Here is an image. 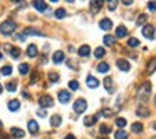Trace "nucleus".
Returning a JSON list of instances; mask_svg holds the SVG:
<instances>
[{"label": "nucleus", "mask_w": 156, "mask_h": 139, "mask_svg": "<svg viewBox=\"0 0 156 139\" xmlns=\"http://www.w3.org/2000/svg\"><path fill=\"white\" fill-rule=\"evenodd\" d=\"M149 94H151V84H149V82H143V84L139 86L138 92H136V97H138V101H141V102H146Z\"/></svg>", "instance_id": "obj_1"}, {"label": "nucleus", "mask_w": 156, "mask_h": 139, "mask_svg": "<svg viewBox=\"0 0 156 139\" xmlns=\"http://www.w3.org/2000/svg\"><path fill=\"white\" fill-rule=\"evenodd\" d=\"M15 29H17V24L14 22V20H4V22L0 24V32L4 34V35H10V34L15 32Z\"/></svg>", "instance_id": "obj_2"}, {"label": "nucleus", "mask_w": 156, "mask_h": 139, "mask_svg": "<svg viewBox=\"0 0 156 139\" xmlns=\"http://www.w3.org/2000/svg\"><path fill=\"white\" fill-rule=\"evenodd\" d=\"M87 109V102H86V99H82V97H79L74 102V112L76 114H82L84 111Z\"/></svg>", "instance_id": "obj_3"}, {"label": "nucleus", "mask_w": 156, "mask_h": 139, "mask_svg": "<svg viewBox=\"0 0 156 139\" xmlns=\"http://www.w3.org/2000/svg\"><path fill=\"white\" fill-rule=\"evenodd\" d=\"M143 35H144L146 39H149V40H153V39H154V27L146 24V25L143 27Z\"/></svg>", "instance_id": "obj_4"}, {"label": "nucleus", "mask_w": 156, "mask_h": 139, "mask_svg": "<svg viewBox=\"0 0 156 139\" xmlns=\"http://www.w3.org/2000/svg\"><path fill=\"white\" fill-rule=\"evenodd\" d=\"M57 97H59V102L67 104V102L71 101V92H69V91H59Z\"/></svg>", "instance_id": "obj_5"}, {"label": "nucleus", "mask_w": 156, "mask_h": 139, "mask_svg": "<svg viewBox=\"0 0 156 139\" xmlns=\"http://www.w3.org/2000/svg\"><path fill=\"white\" fill-rule=\"evenodd\" d=\"M52 102H54V101H52V97L51 95H42V97H39V106L42 107H49V106H52Z\"/></svg>", "instance_id": "obj_6"}, {"label": "nucleus", "mask_w": 156, "mask_h": 139, "mask_svg": "<svg viewBox=\"0 0 156 139\" xmlns=\"http://www.w3.org/2000/svg\"><path fill=\"white\" fill-rule=\"evenodd\" d=\"M116 66H118V69L123 70V72H128V70L131 69V64L128 62V60H124V59H118Z\"/></svg>", "instance_id": "obj_7"}, {"label": "nucleus", "mask_w": 156, "mask_h": 139, "mask_svg": "<svg viewBox=\"0 0 156 139\" xmlns=\"http://www.w3.org/2000/svg\"><path fill=\"white\" fill-rule=\"evenodd\" d=\"M34 8H37L39 12H44V10H47V2H42V0H35V2H32Z\"/></svg>", "instance_id": "obj_8"}, {"label": "nucleus", "mask_w": 156, "mask_h": 139, "mask_svg": "<svg viewBox=\"0 0 156 139\" xmlns=\"http://www.w3.org/2000/svg\"><path fill=\"white\" fill-rule=\"evenodd\" d=\"M77 54H79V57H87V55L91 54V47L89 45H81L79 47V50H77Z\"/></svg>", "instance_id": "obj_9"}, {"label": "nucleus", "mask_w": 156, "mask_h": 139, "mask_svg": "<svg viewBox=\"0 0 156 139\" xmlns=\"http://www.w3.org/2000/svg\"><path fill=\"white\" fill-rule=\"evenodd\" d=\"M99 27H101L102 30H111L113 29V22H111L109 18H102L101 22H99Z\"/></svg>", "instance_id": "obj_10"}, {"label": "nucleus", "mask_w": 156, "mask_h": 139, "mask_svg": "<svg viewBox=\"0 0 156 139\" xmlns=\"http://www.w3.org/2000/svg\"><path fill=\"white\" fill-rule=\"evenodd\" d=\"M98 119H99V114H96V116H87V117H84V124H86V126H92V124L98 122Z\"/></svg>", "instance_id": "obj_11"}, {"label": "nucleus", "mask_w": 156, "mask_h": 139, "mask_svg": "<svg viewBox=\"0 0 156 139\" xmlns=\"http://www.w3.org/2000/svg\"><path fill=\"white\" fill-rule=\"evenodd\" d=\"M102 4H104V2H101V0H94V2H91V7H89V8H91L92 14H96L98 10H101Z\"/></svg>", "instance_id": "obj_12"}, {"label": "nucleus", "mask_w": 156, "mask_h": 139, "mask_svg": "<svg viewBox=\"0 0 156 139\" xmlns=\"http://www.w3.org/2000/svg\"><path fill=\"white\" fill-rule=\"evenodd\" d=\"M126 35H128V29H126L124 25H119V27L116 29V35H114V37H118V39H123V37H126Z\"/></svg>", "instance_id": "obj_13"}, {"label": "nucleus", "mask_w": 156, "mask_h": 139, "mask_svg": "<svg viewBox=\"0 0 156 139\" xmlns=\"http://www.w3.org/2000/svg\"><path fill=\"white\" fill-rule=\"evenodd\" d=\"M7 50H8V54H10L12 59H17L18 55H20V49L18 47H10V45H7Z\"/></svg>", "instance_id": "obj_14"}, {"label": "nucleus", "mask_w": 156, "mask_h": 139, "mask_svg": "<svg viewBox=\"0 0 156 139\" xmlns=\"http://www.w3.org/2000/svg\"><path fill=\"white\" fill-rule=\"evenodd\" d=\"M27 128H29V132H30V134H37V132H39V124H37L35 121H29Z\"/></svg>", "instance_id": "obj_15"}, {"label": "nucleus", "mask_w": 156, "mask_h": 139, "mask_svg": "<svg viewBox=\"0 0 156 139\" xmlns=\"http://www.w3.org/2000/svg\"><path fill=\"white\" fill-rule=\"evenodd\" d=\"M156 70V57H153L151 60L148 62V66H146V72L148 74H153Z\"/></svg>", "instance_id": "obj_16"}, {"label": "nucleus", "mask_w": 156, "mask_h": 139, "mask_svg": "<svg viewBox=\"0 0 156 139\" xmlns=\"http://www.w3.org/2000/svg\"><path fill=\"white\" fill-rule=\"evenodd\" d=\"M52 60H54L55 64H61L62 60H64V52H62V50L54 52V55H52Z\"/></svg>", "instance_id": "obj_17"}, {"label": "nucleus", "mask_w": 156, "mask_h": 139, "mask_svg": "<svg viewBox=\"0 0 156 139\" xmlns=\"http://www.w3.org/2000/svg\"><path fill=\"white\" fill-rule=\"evenodd\" d=\"M102 84H104V87H106V91H108V92H114V87H113V79H111V77H106Z\"/></svg>", "instance_id": "obj_18"}, {"label": "nucleus", "mask_w": 156, "mask_h": 139, "mask_svg": "<svg viewBox=\"0 0 156 139\" xmlns=\"http://www.w3.org/2000/svg\"><path fill=\"white\" fill-rule=\"evenodd\" d=\"M87 86H89L91 89H94V87H98V86H99V81L96 79L94 76H87Z\"/></svg>", "instance_id": "obj_19"}, {"label": "nucleus", "mask_w": 156, "mask_h": 139, "mask_svg": "<svg viewBox=\"0 0 156 139\" xmlns=\"http://www.w3.org/2000/svg\"><path fill=\"white\" fill-rule=\"evenodd\" d=\"M136 114H138L139 117H148L149 116V111H148V107H146V106H139L138 111H136Z\"/></svg>", "instance_id": "obj_20"}, {"label": "nucleus", "mask_w": 156, "mask_h": 139, "mask_svg": "<svg viewBox=\"0 0 156 139\" xmlns=\"http://www.w3.org/2000/svg\"><path fill=\"white\" fill-rule=\"evenodd\" d=\"M10 134L14 136V137H18V139H20V137H24V136H25V132L22 131V129H18V128H12V129H10Z\"/></svg>", "instance_id": "obj_21"}, {"label": "nucleus", "mask_w": 156, "mask_h": 139, "mask_svg": "<svg viewBox=\"0 0 156 139\" xmlns=\"http://www.w3.org/2000/svg\"><path fill=\"white\" fill-rule=\"evenodd\" d=\"M27 55L29 57H37V45L35 44H30L27 47Z\"/></svg>", "instance_id": "obj_22"}, {"label": "nucleus", "mask_w": 156, "mask_h": 139, "mask_svg": "<svg viewBox=\"0 0 156 139\" xmlns=\"http://www.w3.org/2000/svg\"><path fill=\"white\" fill-rule=\"evenodd\" d=\"M102 40H104V44L108 45V47H111V45L114 44V40H116V37H114V35H109V34H106Z\"/></svg>", "instance_id": "obj_23"}, {"label": "nucleus", "mask_w": 156, "mask_h": 139, "mask_svg": "<svg viewBox=\"0 0 156 139\" xmlns=\"http://www.w3.org/2000/svg\"><path fill=\"white\" fill-rule=\"evenodd\" d=\"M27 35H44V34L37 29H25L24 30V37H27Z\"/></svg>", "instance_id": "obj_24"}, {"label": "nucleus", "mask_w": 156, "mask_h": 139, "mask_svg": "<svg viewBox=\"0 0 156 139\" xmlns=\"http://www.w3.org/2000/svg\"><path fill=\"white\" fill-rule=\"evenodd\" d=\"M61 122H62V117H61V116H57V114L51 117V124L54 126V128H59V126H61Z\"/></svg>", "instance_id": "obj_25"}, {"label": "nucleus", "mask_w": 156, "mask_h": 139, "mask_svg": "<svg viewBox=\"0 0 156 139\" xmlns=\"http://www.w3.org/2000/svg\"><path fill=\"white\" fill-rule=\"evenodd\" d=\"M18 107H20V102H18L17 99H12V101H8V109H10V111H17Z\"/></svg>", "instance_id": "obj_26"}, {"label": "nucleus", "mask_w": 156, "mask_h": 139, "mask_svg": "<svg viewBox=\"0 0 156 139\" xmlns=\"http://www.w3.org/2000/svg\"><path fill=\"white\" fill-rule=\"evenodd\" d=\"M108 70H109V64H108V62H101V64L98 66V72L108 74Z\"/></svg>", "instance_id": "obj_27"}, {"label": "nucleus", "mask_w": 156, "mask_h": 139, "mask_svg": "<svg viewBox=\"0 0 156 139\" xmlns=\"http://www.w3.org/2000/svg\"><path fill=\"white\" fill-rule=\"evenodd\" d=\"M114 137L116 139H128V132L124 131V129H118L116 134H114Z\"/></svg>", "instance_id": "obj_28"}, {"label": "nucleus", "mask_w": 156, "mask_h": 139, "mask_svg": "<svg viewBox=\"0 0 156 139\" xmlns=\"http://www.w3.org/2000/svg\"><path fill=\"white\" fill-rule=\"evenodd\" d=\"M131 131H133V132H136V134L143 132V124H141V122H134V124L131 126Z\"/></svg>", "instance_id": "obj_29"}, {"label": "nucleus", "mask_w": 156, "mask_h": 139, "mask_svg": "<svg viewBox=\"0 0 156 139\" xmlns=\"http://www.w3.org/2000/svg\"><path fill=\"white\" fill-rule=\"evenodd\" d=\"M54 17L55 18H64V17H67V12H65L64 8H57V10L54 12Z\"/></svg>", "instance_id": "obj_30"}, {"label": "nucleus", "mask_w": 156, "mask_h": 139, "mask_svg": "<svg viewBox=\"0 0 156 139\" xmlns=\"http://www.w3.org/2000/svg\"><path fill=\"white\" fill-rule=\"evenodd\" d=\"M146 20H148V15H146V14H141V15L138 17V20H136V24L144 27V25H146Z\"/></svg>", "instance_id": "obj_31"}, {"label": "nucleus", "mask_w": 156, "mask_h": 139, "mask_svg": "<svg viewBox=\"0 0 156 139\" xmlns=\"http://www.w3.org/2000/svg\"><path fill=\"white\" fill-rule=\"evenodd\" d=\"M18 72L20 74H29L30 72V66L29 64H20V66H18Z\"/></svg>", "instance_id": "obj_32"}, {"label": "nucleus", "mask_w": 156, "mask_h": 139, "mask_svg": "<svg viewBox=\"0 0 156 139\" xmlns=\"http://www.w3.org/2000/svg\"><path fill=\"white\" fill-rule=\"evenodd\" d=\"M5 89H7L8 92H15L17 91V82H7V84H5Z\"/></svg>", "instance_id": "obj_33"}, {"label": "nucleus", "mask_w": 156, "mask_h": 139, "mask_svg": "<svg viewBox=\"0 0 156 139\" xmlns=\"http://www.w3.org/2000/svg\"><path fill=\"white\" fill-rule=\"evenodd\" d=\"M65 64H67V66H69L71 69H74V70H77V69H79V64H77V62H74L72 59H67V60H65Z\"/></svg>", "instance_id": "obj_34"}, {"label": "nucleus", "mask_w": 156, "mask_h": 139, "mask_svg": "<svg viewBox=\"0 0 156 139\" xmlns=\"http://www.w3.org/2000/svg\"><path fill=\"white\" fill-rule=\"evenodd\" d=\"M104 54H106V50H104L102 47H98V49L94 50V55H96L98 59H102V57H104Z\"/></svg>", "instance_id": "obj_35"}, {"label": "nucleus", "mask_w": 156, "mask_h": 139, "mask_svg": "<svg viewBox=\"0 0 156 139\" xmlns=\"http://www.w3.org/2000/svg\"><path fill=\"white\" fill-rule=\"evenodd\" d=\"M126 124H128V122H126V119H124V117H118V119H116V126L119 129H123Z\"/></svg>", "instance_id": "obj_36"}, {"label": "nucleus", "mask_w": 156, "mask_h": 139, "mask_svg": "<svg viewBox=\"0 0 156 139\" xmlns=\"http://www.w3.org/2000/svg\"><path fill=\"white\" fill-rule=\"evenodd\" d=\"M0 72H2V76H10V74H12V67L10 66H4L2 69H0Z\"/></svg>", "instance_id": "obj_37"}, {"label": "nucleus", "mask_w": 156, "mask_h": 139, "mask_svg": "<svg viewBox=\"0 0 156 139\" xmlns=\"http://www.w3.org/2000/svg\"><path fill=\"white\" fill-rule=\"evenodd\" d=\"M99 131H101V134H109V132H111V126H108V124H101Z\"/></svg>", "instance_id": "obj_38"}, {"label": "nucleus", "mask_w": 156, "mask_h": 139, "mask_svg": "<svg viewBox=\"0 0 156 139\" xmlns=\"http://www.w3.org/2000/svg\"><path fill=\"white\" fill-rule=\"evenodd\" d=\"M128 45H129V47H138L139 40H138V39H134V37H131L129 40H128Z\"/></svg>", "instance_id": "obj_39"}, {"label": "nucleus", "mask_w": 156, "mask_h": 139, "mask_svg": "<svg viewBox=\"0 0 156 139\" xmlns=\"http://www.w3.org/2000/svg\"><path fill=\"white\" fill-rule=\"evenodd\" d=\"M49 81H51V82H57L59 81V74L57 72H49Z\"/></svg>", "instance_id": "obj_40"}, {"label": "nucleus", "mask_w": 156, "mask_h": 139, "mask_svg": "<svg viewBox=\"0 0 156 139\" xmlns=\"http://www.w3.org/2000/svg\"><path fill=\"white\" fill-rule=\"evenodd\" d=\"M114 114V111H111V109H102L101 112H99V116H104V117H109V116H113Z\"/></svg>", "instance_id": "obj_41"}, {"label": "nucleus", "mask_w": 156, "mask_h": 139, "mask_svg": "<svg viewBox=\"0 0 156 139\" xmlns=\"http://www.w3.org/2000/svg\"><path fill=\"white\" fill-rule=\"evenodd\" d=\"M69 89H71V91H77V89H79V82H77V81H71L69 82Z\"/></svg>", "instance_id": "obj_42"}, {"label": "nucleus", "mask_w": 156, "mask_h": 139, "mask_svg": "<svg viewBox=\"0 0 156 139\" xmlns=\"http://www.w3.org/2000/svg\"><path fill=\"white\" fill-rule=\"evenodd\" d=\"M37 77H39V72H37V70H35V72L32 74V77H30V84H35V81H37Z\"/></svg>", "instance_id": "obj_43"}, {"label": "nucleus", "mask_w": 156, "mask_h": 139, "mask_svg": "<svg viewBox=\"0 0 156 139\" xmlns=\"http://www.w3.org/2000/svg\"><path fill=\"white\" fill-rule=\"evenodd\" d=\"M116 7H118V2H116V0H113V2H109V10H114Z\"/></svg>", "instance_id": "obj_44"}, {"label": "nucleus", "mask_w": 156, "mask_h": 139, "mask_svg": "<svg viewBox=\"0 0 156 139\" xmlns=\"http://www.w3.org/2000/svg\"><path fill=\"white\" fill-rule=\"evenodd\" d=\"M148 8H149L151 12H154V10H156V2H149V4H148Z\"/></svg>", "instance_id": "obj_45"}, {"label": "nucleus", "mask_w": 156, "mask_h": 139, "mask_svg": "<svg viewBox=\"0 0 156 139\" xmlns=\"http://www.w3.org/2000/svg\"><path fill=\"white\" fill-rule=\"evenodd\" d=\"M37 116H39V117H45V116H47V112H45L44 109H39V111H37Z\"/></svg>", "instance_id": "obj_46"}, {"label": "nucleus", "mask_w": 156, "mask_h": 139, "mask_svg": "<svg viewBox=\"0 0 156 139\" xmlns=\"http://www.w3.org/2000/svg\"><path fill=\"white\" fill-rule=\"evenodd\" d=\"M123 4H124V5H126V7H129V5H131V4H133V2H131V0H124Z\"/></svg>", "instance_id": "obj_47"}, {"label": "nucleus", "mask_w": 156, "mask_h": 139, "mask_svg": "<svg viewBox=\"0 0 156 139\" xmlns=\"http://www.w3.org/2000/svg\"><path fill=\"white\" fill-rule=\"evenodd\" d=\"M64 139H76V137H74V136L72 134H67V136H65V137Z\"/></svg>", "instance_id": "obj_48"}, {"label": "nucleus", "mask_w": 156, "mask_h": 139, "mask_svg": "<svg viewBox=\"0 0 156 139\" xmlns=\"http://www.w3.org/2000/svg\"><path fill=\"white\" fill-rule=\"evenodd\" d=\"M2 91H4V87H2V84H0V94H2Z\"/></svg>", "instance_id": "obj_49"}, {"label": "nucleus", "mask_w": 156, "mask_h": 139, "mask_svg": "<svg viewBox=\"0 0 156 139\" xmlns=\"http://www.w3.org/2000/svg\"><path fill=\"white\" fill-rule=\"evenodd\" d=\"M153 129H154V131H156V122H154V124H153Z\"/></svg>", "instance_id": "obj_50"}, {"label": "nucleus", "mask_w": 156, "mask_h": 139, "mask_svg": "<svg viewBox=\"0 0 156 139\" xmlns=\"http://www.w3.org/2000/svg\"><path fill=\"white\" fill-rule=\"evenodd\" d=\"M98 139H108V137H98Z\"/></svg>", "instance_id": "obj_51"}, {"label": "nucleus", "mask_w": 156, "mask_h": 139, "mask_svg": "<svg viewBox=\"0 0 156 139\" xmlns=\"http://www.w3.org/2000/svg\"><path fill=\"white\" fill-rule=\"evenodd\" d=\"M0 59H2V52H0Z\"/></svg>", "instance_id": "obj_52"}, {"label": "nucleus", "mask_w": 156, "mask_h": 139, "mask_svg": "<svg viewBox=\"0 0 156 139\" xmlns=\"http://www.w3.org/2000/svg\"><path fill=\"white\" fill-rule=\"evenodd\" d=\"M0 126H2V122H0Z\"/></svg>", "instance_id": "obj_53"}]
</instances>
